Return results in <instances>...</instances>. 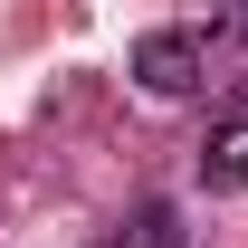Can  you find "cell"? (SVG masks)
Wrapping results in <instances>:
<instances>
[{
    "mask_svg": "<svg viewBox=\"0 0 248 248\" xmlns=\"http://www.w3.org/2000/svg\"><path fill=\"white\" fill-rule=\"evenodd\" d=\"M239 29H248V0H239Z\"/></svg>",
    "mask_w": 248,
    "mask_h": 248,
    "instance_id": "4",
    "label": "cell"
},
{
    "mask_svg": "<svg viewBox=\"0 0 248 248\" xmlns=\"http://www.w3.org/2000/svg\"><path fill=\"white\" fill-rule=\"evenodd\" d=\"M201 182L210 191H248V124H229L210 153H201Z\"/></svg>",
    "mask_w": 248,
    "mask_h": 248,
    "instance_id": "2",
    "label": "cell"
},
{
    "mask_svg": "<svg viewBox=\"0 0 248 248\" xmlns=\"http://www.w3.org/2000/svg\"><path fill=\"white\" fill-rule=\"evenodd\" d=\"M134 77H143L153 95H191L201 86V38L191 29H143L134 38Z\"/></svg>",
    "mask_w": 248,
    "mask_h": 248,
    "instance_id": "1",
    "label": "cell"
},
{
    "mask_svg": "<svg viewBox=\"0 0 248 248\" xmlns=\"http://www.w3.org/2000/svg\"><path fill=\"white\" fill-rule=\"evenodd\" d=\"M134 248H182V210L172 201H143L134 210Z\"/></svg>",
    "mask_w": 248,
    "mask_h": 248,
    "instance_id": "3",
    "label": "cell"
}]
</instances>
